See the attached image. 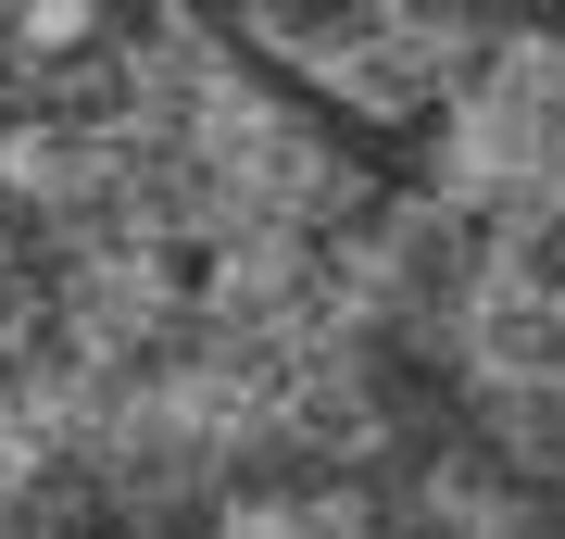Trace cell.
<instances>
[{
	"mask_svg": "<svg viewBox=\"0 0 565 539\" xmlns=\"http://www.w3.org/2000/svg\"><path fill=\"white\" fill-rule=\"evenodd\" d=\"M289 13H352V0H289Z\"/></svg>",
	"mask_w": 565,
	"mask_h": 539,
	"instance_id": "cell-1",
	"label": "cell"
}]
</instances>
